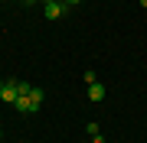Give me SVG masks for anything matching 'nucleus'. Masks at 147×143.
Wrapping results in <instances>:
<instances>
[{"label": "nucleus", "instance_id": "1", "mask_svg": "<svg viewBox=\"0 0 147 143\" xmlns=\"http://www.w3.org/2000/svg\"><path fill=\"white\" fill-rule=\"evenodd\" d=\"M13 104H16V111H20V114H36V111H39V104H36V101H30V94H16Z\"/></svg>", "mask_w": 147, "mask_h": 143}, {"label": "nucleus", "instance_id": "2", "mask_svg": "<svg viewBox=\"0 0 147 143\" xmlns=\"http://www.w3.org/2000/svg\"><path fill=\"white\" fill-rule=\"evenodd\" d=\"M65 10H69V7L62 3V0H59V3H42V13H46V20H59Z\"/></svg>", "mask_w": 147, "mask_h": 143}, {"label": "nucleus", "instance_id": "3", "mask_svg": "<svg viewBox=\"0 0 147 143\" xmlns=\"http://www.w3.org/2000/svg\"><path fill=\"white\" fill-rule=\"evenodd\" d=\"M0 101H7V104H13V101H16V78L3 81V88H0Z\"/></svg>", "mask_w": 147, "mask_h": 143}, {"label": "nucleus", "instance_id": "4", "mask_svg": "<svg viewBox=\"0 0 147 143\" xmlns=\"http://www.w3.org/2000/svg\"><path fill=\"white\" fill-rule=\"evenodd\" d=\"M88 101H105V85L101 81H92L88 85Z\"/></svg>", "mask_w": 147, "mask_h": 143}, {"label": "nucleus", "instance_id": "5", "mask_svg": "<svg viewBox=\"0 0 147 143\" xmlns=\"http://www.w3.org/2000/svg\"><path fill=\"white\" fill-rule=\"evenodd\" d=\"M30 91H33L30 81H16V94H30Z\"/></svg>", "mask_w": 147, "mask_h": 143}, {"label": "nucleus", "instance_id": "6", "mask_svg": "<svg viewBox=\"0 0 147 143\" xmlns=\"http://www.w3.org/2000/svg\"><path fill=\"white\" fill-rule=\"evenodd\" d=\"M42 98H46L42 88H33V91H30V101H36V104H42Z\"/></svg>", "mask_w": 147, "mask_h": 143}, {"label": "nucleus", "instance_id": "7", "mask_svg": "<svg viewBox=\"0 0 147 143\" xmlns=\"http://www.w3.org/2000/svg\"><path fill=\"white\" fill-rule=\"evenodd\" d=\"M92 143H105V137H101V133H95V137H92Z\"/></svg>", "mask_w": 147, "mask_h": 143}, {"label": "nucleus", "instance_id": "8", "mask_svg": "<svg viewBox=\"0 0 147 143\" xmlns=\"http://www.w3.org/2000/svg\"><path fill=\"white\" fill-rule=\"evenodd\" d=\"M62 3H65V7H75V3H82V0H62Z\"/></svg>", "mask_w": 147, "mask_h": 143}, {"label": "nucleus", "instance_id": "9", "mask_svg": "<svg viewBox=\"0 0 147 143\" xmlns=\"http://www.w3.org/2000/svg\"><path fill=\"white\" fill-rule=\"evenodd\" d=\"M42 3H59V0H42Z\"/></svg>", "mask_w": 147, "mask_h": 143}, {"label": "nucleus", "instance_id": "10", "mask_svg": "<svg viewBox=\"0 0 147 143\" xmlns=\"http://www.w3.org/2000/svg\"><path fill=\"white\" fill-rule=\"evenodd\" d=\"M141 7H144V10H147V0H141Z\"/></svg>", "mask_w": 147, "mask_h": 143}, {"label": "nucleus", "instance_id": "11", "mask_svg": "<svg viewBox=\"0 0 147 143\" xmlns=\"http://www.w3.org/2000/svg\"><path fill=\"white\" fill-rule=\"evenodd\" d=\"M23 3H36V0H23Z\"/></svg>", "mask_w": 147, "mask_h": 143}, {"label": "nucleus", "instance_id": "12", "mask_svg": "<svg viewBox=\"0 0 147 143\" xmlns=\"http://www.w3.org/2000/svg\"><path fill=\"white\" fill-rule=\"evenodd\" d=\"M0 88H3V81H0Z\"/></svg>", "mask_w": 147, "mask_h": 143}]
</instances>
